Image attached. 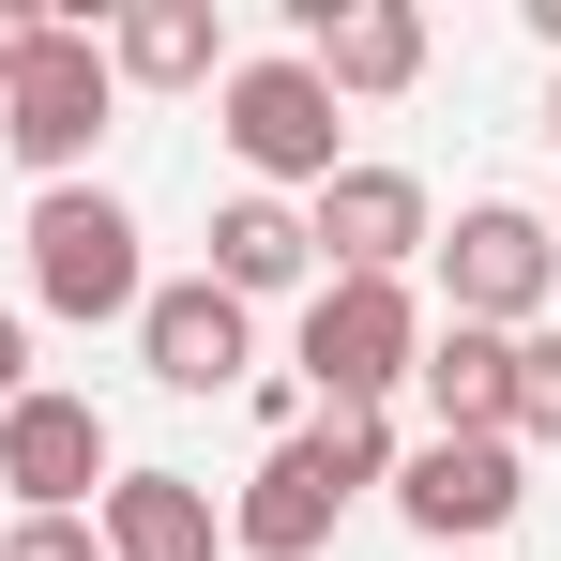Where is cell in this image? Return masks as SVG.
Masks as SVG:
<instances>
[{
  "mask_svg": "<svg viewBox=\"0 0 561 561\" xmlns=\"http://www.w3.org/2000/svg\"><path fill=\"white\" fill-rule=\"evenodd\" d=\"M213 106H228V152H243L259 197H288V183L319 197L334 168H350V106L319 92V61H288V46H274V61H228Z\"/></svg>",
  "mask_w": 561,
  "mask_h": 561,
  "instance_id": "cell-3",
  "label": "cell"
},
{
  "mask_svg": "<svg viewBox=\"0 0 561 561\" xmlns=\"http://www.w3.org/2000/svg\"><path fill=\"white\" fill-rule=\"evenodd\" d=\"M531 46H547V61H561V0H531Z\"/></svg>",
  "mask_w": 561,
  "mask_h": 561,
  "instance_id": "cell-20",
  "label": "cell"
},
{
  "mask_svg": "<svg viewBox=\"0 0 561 561\" xmlns=\"http://www.w3.org/2000/svg\"><path fill=\"white\" fill-rule=\"evenodd\" d=\"M31 46H46V15H31V0H0V92H15V61H31Z\"/></svg>",
  "mask_w": 561,
  "mask_h": 561,
  "instance_id": "cell-18",
  "label": "cell"
},
{
  "mask_svg": "<svg viewBox=\"0 0 561 561\" xmlns=\"http://www.w3.org/2000/svg\"><path fill=\"white\" fill-rule=\"evenodd\" d=\"M410 394L440 410V440H501V394H516V334L425 319V365H410Z\"/></svg>",
  "mask_w": 561,
  "mask_h": 561,
  "instance_id": "cell-15",
  "label": "cell"
},
{
  "mask_svg": "<svg viewBox=\"0 0 561 561\" xmlns=\"http://www.w3.org/2000/svg\"><path fill=\"white\" fill-rule=\"evenodd\" d=\"M137 365L168 379V394H243L259 379V304H228L213 274H168L137 304Z\"/></svg>",
  "mask_w": 561,
  "mask_h": 561,
  "instance_id": "cell-9",
  "label": "cell"
},
{
  "mask_svg": "<svg viewBox=\"0 0 561 561\" xmlns=\"http://www.w3.org/2000/svg\"><path fill=\"white\" fill-rule=\"evenodd\" d=\"M92 46H106L122 92H213V77H228V15H213V0H122Z\"/></svg>",
  "mask_w": 561,
  "mask_h": 561,
  "instance_id": "cell-13",
  "label": "cell"
},
{
  "mask_svg": "<svg viewBox=\"0 0 561 561\" xmlns=\"http://www.w3.org/2000/svg\"><path fill=\"white\" fill-rule=\"evenodd\" d=\"M15 394H31V319L0 304V410H15Z\"/></svg>",
  "mask_w": 561,
  "mask_h": 561,
  "instance_id": "cell-19",
  "label": "cell"
},
{
  "mask_svg": "<svg viewBox=\"0 0 561 561\" xmlns=\"http://www.w3.org/2000/svg\"><path fill=\"white\" fill-rule=\"evenodd\" d=\"M197 274L228 288V304H274V288H319V243H304V197H228V213H213V259H197Z\"/></svg>",
  "mask_w": 561,
  "mask_h": 561,
  "instance_id": "cell-14",
  "label": "cell"
},
{
  "mask_svg": "<svg viewBox=\"0 0 561 561\" xmlns=\"http://www.w3.org/2000/svg\"><path fill=\"white\" fill-rule=\"evenodd\" d=\"M106 106H122V77H106L92 15H46V46L15 61V92H0V152L31 168V183H77L106 137Z\"/></svg>",
  "mask_w": 561,
  "mask_h": 561,
  "instance_id": "cell-5",
  "label": "cell"
},
{
  "mask_svg": "<svg viewBox=\"0 0 561 561\" xmlns=\"http://www.w3.org/2000/svg\"><path fill=\"white\" fill-rule=\"evenodd\" d=\"M92 547H106V561H213V547H228V516H213L197 470H106Z\"/></svg>",
  "mask_w": 561,
  "mask_h": 561,
  "instance_id": "cell-12",
  "label": "cell"
},
{
  "mask_svg": "<svg viewBox=\"0 0 561 561\" xmlns=\"http://www.w3.org/2000/svg\"><path fill=\"white\" fill-rule=\"evenodd\" d=\"M501 440L561 456V334H516V394H501Z\"/></svg>",
  "mask_w": 561,
  "mask_h": 561,
  "instance_id": "cell-16",
  "label": "cell"
},
{
  "mask_svg": "<svg viewBox=\"0 0 561 561\" xmlns=\"http://www.w3.org/2000/svg\"><path fill=\"white\" fill-rule=\"evenodd\" d=\"M394 485V425L379 410H319V425H288L274 456L243 470V501H228V561H319L350 531V501Z\"/></svg>",
  "mask_w": 561,
  "mask_h": 561,
  "instance_id": "cell-1",
  "label": "cell"
},
{
  "mask_svg": "<svg viewBox=\"0 0 561 561\" xmlns=\"http://www.w3.org/2000/svg\"><path fill=\"white\" fill-rule=\"evenodd\" d=\"M425 259H440V319H470V334H547V288H561L547 213H516V197H470V213L425 243Z\"/></svg>",
  "mask_w": 561,
  "mask_h": 561,
  "instance_id": "cell-6",
  "label": "cell"
},
{
  "mask_svg": "<svg viewBox=\"0 0 561 561\" xmlns=\"http://www.w3.org/2000/svg\"><path fill=\"white\" fill-rule=\"evenodd\" d=\"M0 501H15V516H92L106 501V410L92 394H46V379H31V394L0 410Z\"/></svg>",
  "mask_w": 561,
  "mask_h": 561,
  "instance_id": "cell-8",
  "label": "cell"
},
{
  "mask_svg": "<svg viewBox=\"0 0 561 561\" xmlns=\"http://www.w3.org/2000/svg\"><path fill=\"white\" fill-rule=\"evenodd\" d=\"M379 501H394L440 561H485L516 531V501H531V456H516V440H425V456H394Z\"/></svg>",
  "mask_w": 561,
  "mask_h": 561,
  "instance_id": "cell-7",
  "label": "cell"
},
{
  "mask_svg": "<svg viewBox=\"0 0 561 561\" xmlns=\"http://www.w3.org/2000/svg\"><path fill=\"white\" fill-rule=\"evenodd\" d=\"M547 137H561V92H547Z\"/></svg>",
  "mask_w": 561,
  "mask_h": 561,
  "instance_id": "cell-21",
  "label": "cell"
},
{
  "mask_svg": "<svg viewBox=\"0 0 561 561\" xmlns=\"http://www.w3.org/2000/svg\"><path fill=\"white\" fill-rule=\"evenodd\" d=\"M288 61H319L334 106H379L425 77V15L410 0H288Z\"/></svg>",
  "mask_w": 561,
  "mask_h": 561,
  "instance_id": "cell-10",
  "label": "cell"
},
{
  "mask_svg": "<svg viewBox=\"0 0 561 561\" xmlns=\"http://www.w3.org/2000/svg\"><path fill=\"white\" fill-rule=\"evenodd\" d=\"M547 243H561V213H547Z\"/></svg>",
  "mask_w": 561,
  "mask_h": 561,
  "instance_id": "cell-22",
  "label": "cell"
},
{
  "mask_svg": "<svg viewBox=\"0 0 561 561\" xmlns=\"http://www.w3.org/2000/svg\"><path fill=\"white\" fill-rule=\"evenodd\" d=\"M0 561H106V547H92V516H15Z\"/></svg>",
  "mask_w": 561,
  "mask_h": 561,
  "instance_id": "cell-17",
  "label": "cell"
},
{
  "mask_svg": "<svg viewBox=\"0 0 561 561\" xmlns=\"http://www.w3.org/2000/svg\"><path fill=\"white\" fill-rule=\"evenodd\" d=\"M304 243H319V274H410L440 243V213H425L410 168H334V183L304 197Z\"/></svg>",
  "mask_w": 561,
  "mask_h": 561,
  "instance_id": "cell-11",
  "label": "cell"
},
{
  "mask_svg": "<svg viewBox=\"0 0 561 561\" xmlns=\"http://www.w3.org/2000/svg\"><path fill=\"white\" fill-rule=\"evenodd\" d=\"M15 243H31V304H46V319H137V304H152L137 213H122L106 183H46Z\"/></svg>",
  "mask_w": 561,
  "mask_h": 561,
  "instance_id": "cell-4",
  "label": "cell"
},
{
  "mask_svg": "<svg viewBox=\"0 0 561 561\" xmlns=\"http://www.w3.org/2000/svg\"><path fill=\"white\" fill-rule=\"evenodd\" d=\"M304 394L319 410H394L410 394V365H425V304H410V274H319L304 288Z\"/></svg>",
  "mask_w": 561,
  "mask_h": 561,
  "instance_id": "cell-2",
  "label": "cell"
}]
</instances>
